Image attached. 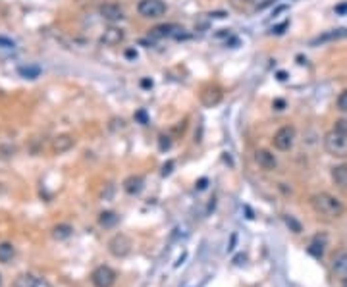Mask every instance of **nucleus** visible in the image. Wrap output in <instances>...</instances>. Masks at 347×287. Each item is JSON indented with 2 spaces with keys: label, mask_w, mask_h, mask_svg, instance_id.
Returning a JSON list of instances; mask_svg holds the SVG:
<instances>
[{
  "label": "nucleus",
  "mask_w": 347,
  "mask_h": 287,
  "mask_svg": "<svg viewBox=\"0 0 347 287\" xmlns=\"http://www.w3.org/2000/svg\"><path fill=\"white\" fill-rule=\"evenodd\" d=\"M310 206L313 210L324 216V218H339L343 216V202L330 193H317L310 197Z\"/></svg>",
  "instance_id": "nucleus-1"
},
{
  "label": "nucleus",
  "mask_w": 347,
  "mask_h": 287,
  "mask_svg": "<svg viewBox=\"0 0 347 287\" xmlns=\"http://www.w3.org/2000/svg\"><path fill=\"white\" fill-rule=\"evenodd\" d=\"M324 149L332 156H339V158L347 156V135L337 131V129L328 131L324 135Z\"/></svg>",
  "instance_id": "nucleus-2"
},
{
  "label": "nucleus",
  "mask_w": 347,
  "mask_h": 287,
  "mask_svg": "<svg viewBox=\"0 0 347 287\" xmlns=\"http://www.w3.org/2000/svg\"><path fill=\"white\" fill-rule=\"evenodd\" d=\"M131 247H133V243L125 233H116L114 237L108 241V253L114 259H125L131 253Z\"/></svg>",
  "instance_id": "nucleus-3"
},
{
  "label": "nucleus",
  "mask_w": 347,
  "mask_h": 287,
  "mask_svg": "<svg viewBox=\"0 0 347 287\" xmlns=\"http://www.w3.org/2000/svg\"><path fill=\"white\" fill-rule=\"evenodd\" d=\"M137 12H139V16H143L147 19L162 18L166 14V4L162 0H139Z\"/></svg>",
  "instance_id": "nucleus-4"
},
{
  "label": "nucleus",
  "mask_w": 347,
  "mask_h": 287,
  "mask_svg": "<svg viewBox=\"0 0 347 287\" xmlns=\"http://www.w3.org/2000/svg\"><path fill=\"white\" fill-rule=\"evenodd\" d=\"M272 143L282 153L289 151L293 147V143H295V127H291V125L280 127L278 131H276V135H274V139H272Z\"/></svg>",
  "instance_id": "nucleus-5"
},
{
  "label": "nucleus",
  "mask_w": 347,
  "mask_h": 287,
  "mask_svg": "<svg viewBox=\"0 0 347 287\" xmlns=\"http://www.w3.org/2000/svg\"><path fill=\"white\" fill-rule=\"evenodd\" d=\"M91 283L95 287H112L116 283V272L110 266H96L91 272Z\"/></svg>",
  "instance_id": "nucleus-6"
},
{
  "label": "nucleus",
  "mask_w": 347,
  "mask_h": 287,
  "mask_svg": "<svg viewBox=\"0 0 347 287\" xmlns=\"http://www.w3.org/2000/svg\"><path fill=\"white\" fill-rule=\"evenodd\" d=\"M124 39H125L124 29L110 25L108 29H105V33H102V37H100V43L106 45V47H116V45H120Z\"/></svg>",
  "instance_id": "nucleus-7"
},
{
  "label": "nucleus",
  "mask_w": 347,
  "mask_h": 287,
  "mask_svg": "<svg viewBox=\"0 0 347 287\" xmlns=\"http://www.w3.org/2000/svg\"><path fill=\"white\" fill-rule=\"evenodd\" d=\"M74 145H76L74 135L60 133L52 139V151H54L56 154H64V153H67V151H72V149H74Z\"/></svg>",
  "instance_id": "nucleus-8"
},
{
  "label": "nucleus",
  "mask_w": 347,
  "mask_h": 287,
  "mask_svg": "<svg viewBox=\"0 0 347 287\" xmlns=\"http://www.w3.org/2000/svg\"><path fill=\"white\" fill-rule=\"evenodd\" d=\"M100 18L110 21V23H114V21H120V19L124 18V10L120 8L118 4H114V2H106V4L100 6Z\"/></svg>",
  "instance_id": "nucleus-9"
},
{
  "label": "nucleus",
  "mask_w": 347,
  "mask_h": 287,
  "mask_svg": "<svg viewBox=\"0 0 347 287\" xmlns=\"http://www.w3.org/2000/svg\"><path fill=\"white\" fill-rule=\"evenodd\" d=\"M255 160H257V164H259L262 170H274L276 164H278L276 156L270 153V151H266V149H259L255 153Z\"/></svg>",
  "instance_id": "nucleus-10"
},
{
  "label": "nucleus",
  "mask_w": 347,
  "mask_h": 287,
  "mask_svg": "<svg viewBox=\"0 0 347 287\" xmlns=\"http://www.w3.org/2000/svg\"><path fill=\"white\" fill-rule=\"evenodd\" d=\"M220 98H222V91H220V87H216V85H209L201 93V100H202V104L204 106L218 104V102H220Z\"/></svg>",
  "instance_id": "nucleus-11"
},
{
  "label": "nucleus",
  "mask_w": 347,
  "mask_h": 287,
  "mask_svg": "<svg viewBox=\"0 0 347 287\" xmlns=\"http://www.w3.org/2000/svg\"><path fill=\"white\" fill-rule=\"evenodd\" d=\"M143 177L141 175H129V177H125L124 180V191L127 195H139V193L143 191Z\"/></svg>",
  "instance_id": "nucleus-12"
},
{
  "label": "nucleus",
  "mask_w": 347,
  "mask_h": 287,
  "mask_svg": "<svg viewBox=\"0 0 347 287\" xmlns=\"http://www.w3.org/2000/svg\"><path fill=\"white\" fill-rule=\"evenodd\" d=\"M339 39H347V29H330L326 33L318 35L317 39H313V45H318V43H330V41H339Z\"/></svg>",
  "instance_id": "nucleus-13"
},
{
  "label": "nucleus",
  "mask_w": 347,
  "mask_h": 287,
  "mask_svg": "<svg viewBox=\"0 0 347 287\" xmlns=\"http://www.w3.org/2000/svg\"><path fill=\"white\" fill-rule=\"evenodd\" d=\"M178 31H182V27H178V25H172V23H168V25H158V27L151 29V37H156V39H162V37H172V35H180Z\"/></svg>",
  "instance_id": "nucleus-14"
},
{
  "label": "nucleus",
  "mask_w": 347,
  "mask_h": 287,
  "mask_svg": "<svg viewBox=\"0 0 347 287\" xmlns=\"http://www.w3.org/2000/svg\"><path fill=\"white\" fill-rule=\"evenodd\" d=\"M332 180H334V183H336L337 187L347 189V166L345 164H339V166H334V168H332Z\"/></svg>",
  "instance_id": "nucleus-15"
},
{
  "label": "nucleus",
  "mask_w": 347,
  "mask_h": 287,
  "mask_svg": "<svg viewBox=\"0 0 347 287\" xmlns=\"http://www.w3.org/2000/svg\"><path fill=\"white\" fill-rule=\"evenodd\" d=\"M324 247H326V237L317 235L315 239L310 241V245L307 247V250H308V255H313L315 259H322V257H324Z\"/></svg>",
  "instance_id": "nucleus-16"
},
{
  "label": "nucleus",
  "mask_w": 347,
  "mask_h": 287,
  "mask_svg": "<svg viewBox=\"0 0 347 287\" xmlns=\"http://www.w3.org/2000/svg\"><path fill=\"white\" fill-rule=\"evenodd\" d=\"M332 270L337 276H347V253H337L334 260H332Z\"/></svg>",
  "instance_id": "nucleus-17"
},
{
  "label": "nucleus",
  "mask_w": 347,
  "mask_h": 287,
  "mask_svg": "<svg viewBox=\"0 0 347 287\" xmlns=\"http://www.w3.org/2000/svg\"><path fill=\"white\" fill-rule=\"evenodd\" d=\"M118 222H120V218H118V214L112 210H105L98 214V226H100V228L110 230V228H114Z\"/></svg>",
  "instance_id": "nucleus-18"
},
{
  "label": "nucleus",
  "mask_w": 347,
  "mask_h": 287,
  "mask_svg": "<svg viewBox=\"0 0 347 287\" xmlns=\"http://www.w3.org/2000/svg\"><path fill=\"white\" fill-rule=\"evenodd\" d=\"M16 257V247L12 243H0V262L2 264H8L10 260Z\"/></svg>",
  "instance_id": "nucleus-19"
},
{
  "label": "nucleus",
  "mask_w": 347,
  "mask_h": 287,
  "mask_svg": "<svg viewBox=\"0 0 347 287\" xmlns=\"http://www.w3.org/2000/svg\"><path fill=\"white\" fill-rule=\"evenodd\" d=\"M72 233H74V228H72L70 224H58V226H54V230H52V237L58 241H64V239H67Z\"/></svg>",
  "instance_id": "nucleus-20"
},
{
  "label": "nucleus",
  "mask_w": 347,
  "mask_h": 287,
  "mask_svg": "<svg viewBox=\"0 0 347 287\" xmlns=\"http://www.w3.org/2000/svg\"><path fill=\"white\" fill-rule=\"evenodd\" d=\"M19 76L25 79H37L41 76V67L39 66H21L19 67Z\"/></svg>",
  "instance_id": "nucleus-21"
},
{
  "label": "nucleus",
  "mask_w": 347,
  "mask_h": 287,
  "mask_svg": "<svg viewBox=\"0 0 347 287\" xmlns=\"http://www.w3.org/2000/svg\"><path fill=\"white\" fill-rule=\"evenodd\" d=\"M35 276L33 274H21V276H18L16 278V281H14V287H33V283H35Z\"/></svg>",
  "instance_id": "nucleus-22"
},
{
  "label": "nucleus",
  "mask_w": 347,
  "mask_h": 287,
  "mask_svg": "<svg viewBox=\"0 0 347 287\" xmlns=\"http://www.w3.org/2000/svg\"><path fill=\"white\" fill-rule=\"evenodd\" d=\"M284 220H286V226H288L293 233H301V231H303V226H301L293 216H284Z\"/></svg>",
  "instance_id": "nucleus-23"
},
{
  "label": "nucleus",
  "mask_w": 347,
  "mask_h": 287,
  "mask_svg": "<svg viewBox=\"0 0 347 287\" xmlns=\"http://www.w3.org/2000/svg\"><path fill=\"white\" fill-rule=\"evenodd\" d=\"M336 106L339 112H347V89H343L336 100Z\"/></svg>",
  "instance_id": "nucleus-24"
},
{
  "label": "nucleus",
  "mask_w": 347,
  "mask_h": 287,
  "mask_svg": "<svg viewBox=\"0 0 347 287\" xmlns=\"http://www.w3.org/2000/svg\"><path fill=\"white\" fill-rule=\"evenodd\" d=\"M334 129H337V131H341V133L347 135V120H337L336 125H334Z\"/></svg>",
  "instance_id": "nucleus-25"
},
{
  "label": "nucleus",
  "mask_w": 347,
  "mask_h": 287,
  "mask_svg": "<svg viewBox=\"0 0 347 287\" xmlns=\"http://www.w3.org/2000/svg\"><path fill=\"white\" fill-rule=\"evenodd\" d=\"M14 47H16V43L12 39L0 37V48H14Z\"/></svg>",
  "instance_id": "nucleus-26"
},
{
  "label": "nucleus",
  "mask_w": 347,
  "mask_h": 287,
  "mask_svg": "<svg viewBox=\"0 0 347 287\" xmlns=\"http://www.w3.org/2000/svg\"><path fill=\"white\" fill-rule=\"evenodd\" d=\"M257 0H233V6H237V8H247V6H251V4H255Z\"/></svg>",
  "instance_id": "nucleus-27"
},
{
  "label": "nucleus",
  "mask_w": 347,
  "mask_h": 287,
  "mask_svg": "<svg viewBox=\"0 0 347 287\" xmlns=\"http://www.w3.org/2000/svg\"><path fill=\"white\" fill-rule=\"evenodd\" d=\"M170 145H172V141H170V137H164V135H160V149H170Z\"/></svg>",
  "instance_id": "nucleus-28"
},
{
  "label": "nucleus",
  "mask_w": 347,
  "mask_h": 287,
  "mask_svg": "<svg viewBox=\"0 0 347 287\" xmlns=\"http://www.w3.org/2000/svg\"><path fill=\"white\" fill-rule=\"evenodd\" d=\"M33 287H52L50 283H48L47 279H43V278H37L35 279V283H33Z\"/></svg>",
  "instance_id": "nucleus-29"
},
{
  "label": "nucleus",
  "mask_w": 347,
  "mask_h": 287,
  "mask_svg": "<svg viewBox=\"0 0 347 287\" xmlns=\"http://www.w3.org/2000/svg\"><path fill=\"white\" fill-rule=\"evenodd\" d=\"M172 168H174V162H168L162 166V175H170L172 173Z\"/></svg>",
  "instance_id": "nucleus-30"
},
{
  "label": "nucleus",
  "mask_w": 347,
  "mask_h": 287,
  "mask_svg": "<svg viewBox=\"0 0 347 287\" xmlns=\"http://www.w3.org/2000/svg\"><path fill=\"white\" fill-rule=\"evenodd\" d=\"M272 106H274V110H278L280 112V110H284V108H286V102L278 98V100H274V102H272Z\"/></svg>",
  "instance_id": "nucleus-31"
},
{
  "label": "nucleus",
  "mask_w": 347,
  "mask_h": 287,
  "mask_svg": "<svg viewBox=\"0 0 347 287\" xmlns=\"http://www.w3.org/2000/svg\"><path fill=\"white\" fill-rule=\"evenodd\" d=\"M286 27H288V21H284L282 25H278V27L272 29V31H274V33H278V35H280V33H284V29H286Z\"/></svg>",
  "instance_id": "nucleus-32"
},
{
  "label": "nucleus",
  "mask_w": 347,
  "mask_h": 287,
  "mask_svg": "<svg viewBox=\"0 0 347 287\" xmlns=\"http://www.w3.org/2000/svg\"><path fill=\"white\" fill-rule=\"evenodd\" d=\"M141 87H145V89H151V87H153V81H151V79H143V81H141Z\"/></svg>",
  "instance_id": "nucleus-33"
},
{
  "label": "nucleus",
  "mask_w": 347,
  "mask_h": 287,
  "mask_svg": "<svg viewBox=\"0 0 347 287\" xmlns=\"http://www.w3.org/2000/svg\"><path fill=\"white\" fill-rule=\"evenodd\" d=\"M206 183H209V180H201V182L197 183V189H199V191H202V189L206 187Z\"/></svg>",
  "instance_id": "nucleus-34"
},
{
  "label": "nucleus",
  "mask_w": 347,
  "mask_h": 287,
  "mask_svg": "<svg viewBox=\"0 0 347 287\" xmlns=\"http://www.w3.org/2000/svg\"><path fill=\"white\" fill-rule=\"evenodd\" d=\"M336 12H337V14H343V12H347V4H341V6H337Z\"/></svg>",
  "instance_id": "nucleus-35"
},
{
  "label": "nucleus",
  "mask_w": 347,
  "mask_h": 287,
  "mask_svg": "<svg viewBox=\"0 0 347 287\" xmlns=\"http://www.w3.org/2000/svg\"><path fill=\"white\" fill-rule=\"evenodd\" d=\"M278 79L280 81H286V79H288V74H286V71H278Z\"/></svg>",
  "instance_id": "nucleus-36"
},
{
  "label": "nucleus",
  "mask_w": 347,
  "mask_h": 287,
  "mask_svg": "<svg viewBox=\"0 0 347 287\" xmlns=\"http://www.w3.org/2000/svg\"><path fill=\"white\" fill-rule=\"evenodd\" d=\"M137 118H139L143 124H147V116H145V112H137Z\"/></svg>",
  "instance_id": "nucleus-37"
},
{
  "label": "nucleus",
  "mask_w": 347,
  "mask_h": 287,
  "mask_svg": "<svg viewBox=\"0 0 347 287\" xmlns=\"http://www.w3.org/2000/svg\"><path fill=\"white\" fill-rule=\"evenodd\" d=\"M125 56H127V58H137V52H135V50H127V52H125Z\"/></svg>",
  "instance_id": "nucleus-38"
},
{
  "label": "nucleus",
  "mask_w": 347,
  "mask_h": 287,
  "mask_svg": "<svg viewBox=\"0 0 347 287\" xmlns=\"http://www.w3.org/2000/svg\"><path fill=\"white\" fill-rule=\"evenodd\" d=\"M341 287H347V276L343 278V281H341Z\"/></svg>",
  "instance_id": "nucleus-39"
},
{
  "label": "nucleus",
  "mask_w": 347,
  "mask_h": 287,
  "mask_svg": "<svg viewBox=\"0 0 347 287\" xmlns=\"http://www.w3.org/2000/svg\"><path fill=\"white\" fill-rule=\"evenodd\" d=\"M0 287H2V276H0Z\"/></svg>",
  "instance_id": "nucleus-40"
}]
</instances>
